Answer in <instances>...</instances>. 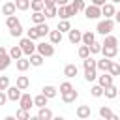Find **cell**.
<instances>
[{"label": "cell", "mask_w": 120, "mask_h": 120, "mask_svg": "<svg viewBox=\"0 0 120 120\" xmlns=\"http://www.w3.org/2000/svg\"><path fill=\"white\" fill-rule=\"evenodd\" d=\"M82 66H84V69L96 68V66H98V60H94L92 56H88V58H84V60H82Z\"/></svg>", "instance_id": "39"}, {"label": "cell", "mask_w": 120, "mask_h": 120, "mask_svg": "<svg viewBox=\"0 0 120 120\" xmlns=\"http://www.w3.org/2000/svg\"><path fill=\"white\" fill-rule=\"evenodd\" d=\"M111 64H112V60H111V58H107V56H103L101 60H98V66H96V68H98V71H101V73H103V71H109Z\"/></svg>", "instance_id": "12"}, {"label": "cell", "mask_w": 120, "mask_h": 120, "mask_svg": "<svg viewBox=\"0 0 120 120\" xmlns=\"http://www.w3.org/2000/svg\"><path fill=\"white\" fill-rule=\"evenodd\" d=\"M24 52H22V49H21V45H13L11 49H9V56L13 58V60H19L21 56H22Z\"/></svg>", "instance_id": "21"}, {"label": "cell", "mask_w": 120, "mask_h": 120, "mask_svg": "<svg viewBox=\"0 0 120 120\" xmlns=\"http://www.w3.org/2000/svg\"><path fill=\"white\" fill-rule=\"evenodd\" d=\"M15 66H17V69H19V71H26L32 64H30V60H26V58H22V56H21L19 60H15Z\"/></svg>", "instance_id": "19"}, {"label": "cell", "mask_w": 120, "mask_h": 120, "mask_svg": "<svg viewBox=\"0 0 120 120\" xmlns=\"http://www.w3.org/2000/svg\"><path fill=\"white\" fill-rule=\"evenodd\" d=\"M103 45H105V47H116V45H118V39H116L114 36H109V34H107V38L103 39Z\"/></svg>", "instance_id": "36"}, {"label": "cell", "mask_w": 120, "mask_h": 120, "mask_svg": "<svg viewBox=\"0 0 120 120\" xmlns=\"http://www.w3.org/2000/svg\"><path fill=\"white\" fill-rule=\"evenodd\" d=\"M99 116L101 118H111V120H118V114H114L109 107H101L99 109Z\"/></svg>", "instance_id": "17"}, {"label": "cell", "mask_w": 120, "mask_h": 120, "mask_svg": "<svg viewBox=\"0 0 120 120\" xmlns=\"http://www.w3.org/2000/svg\"><path fill=\"white\" fill-rule=\"evenodd\" d=\"M49 39H51L52 45L60 43V41H62V32H60L58 28H56V30H51V32H49Z\"/></svg>", "instance_id": "18"}, {"label": "cell", "mask_w": 120, "mask_h": 120, "mask_svg": "<svg viewBox=\"0 0 120 120\" xmlns=\"http://www.w3.org/2000/svg\"><path fill=\"white\" fill-rule=\"evenodd\" d=\"M114 21L120 24V11H116V13H114Z\"/></svg>", "instance_id": "54"}, {"label": "cell", "mask_w": 120, "mask_h": 120, "mask_svg": "<svg viewBox=\"0 0 120 120\" xmlns=\"http://www.w3.org/2000/svg\"><path fill=\"white\" fill-rule=\"evenodd\" d=\"M19 105H21L22 109L30 111V107H34V98H32L30 94H22V96H21V99H19Z\"/></svg>", "instance_id": "7"}, {"label": "cell", "mask_w": 120, "mask_h": 120, "mask_svg": "<svg viewBox=\"0 0 120 120\" xmlns=\"http://www.w3.org/2000/svg\"><path fill=\"white\" fill-rule=\"evenodd\" d=\"M30 8H32V11H43L45 2L43 0H30Z\"/></svg>", "instance_id": "30"}, {"label": "cell", "mask_w": 120, "mask_h": 120, "mask_svg": "<svg viewBox=\"0 0 120 120\" xmlns=\"http://www.w3.org/2000/svg\"><path fill=\"white\" fill-rule=\"evenodd\" d=\"M118 94H120V88H118Z\"/></svg>", "instance_id": "56"}, {"label": "cell", "mask_w": 120, "mask_h": 120, "mask_svg": "<svg viewBox=\"0 0 120 120\" xmlns=\"http://www.w3.org/2000/svg\"><path fill=\"white\" fill-rule=\"evenodd\" d=\"M109 73L112 75V77H116V75H120V64H111V68H109Z\"/></svg>", "instance_id": "44"}, {"label": "cell", "mask_w": 120, "mask_h": 120, "mask_svg": "<svg viewBox=\"0 0 120 120\" xmlns=\"http://www.w3.org/2000/svg\"><path fill=\"white\" fill-rule=\"evenodd\" d=\"M6 94H8V99H11V101H19L21 96H22V94H21V88H19L17 84H15V86H8V92H6Z\"/></svg>", "instance_id": "6"}, {"label": "cell", "mask_w": 120, "mask_h": 120, "mask_svg": "<svg viewBox=\"0 0 120 120\" xmlns=\"http://www.w3.org/2000/svg\"><path fill=\"white\" fill-rule=\"evenodd\" d=\"M84 17L86 19H99L101 17V8L99 6H94V4L86 6L84 8Z\"/></svg>", "instance_id": "3"}, {"label": "cell", "mask_w": 120, "mask_h": 120, "mask_svg": "<svg viewBox=\"0 0 120 120\" xmlns=\"http://www.w3.org/2000/svg\"><path fill=\"white\" fill-rule=\"evenodd\" d=\"M77 98H79V92H77L75 88H71V90H68V92L62 94V101H64V103H73Z\"/></svg>", "instance_id": "8"}, {"label": "cell", "mask_w": 120, "mask_h": 120, "mask_svg": "<svg viewBox=\"0 0 120 120\" xmlns=\"http://www.w3.org/2000/svg\"><path fill=\"white\" fill-rule=\"evenodd\" d=\"M38 118H41V120H51V118H52V111L47 109V107H39Z\"/></svg>", "instance_id": "22"}, {"label": "cell", "mask_w": 120, "mask_h": 120, "mask_svg": "<svg viewBox=\"0 0 120 120\" xmlns=\"http://www.w3.org/2000/svg\"><path fill=\"white\" fill-rule=\"evenodd\" d=\"M79 73V68L75 66V64H68L66 68H64V75L68 77V79H71V77H75Z\"/></svg>", "instance_id": "15"}, {"label": "cell", "mask_w": 120, "mask_h": 120, "mask_svg": "<svg viewBox=\"0 0 120 120\" xmlns=\"http://www.w3.org/2000/svg\"><path fill=\"white\" fill-rule=\"evenodd\" d=\"M9 34H11L13 38H19V36L22 34V26L19 24V26H15V28H11V30H9Z\"/></svg>", "instance_id": "47"}, {"label": "cell", "mask_w": 120, "mask_h": 120, "mask_svg": "<svg viewBox=\"0 0 120 120\" xmlns=\"http://www.w3.org/2000/svg\"><path fill=\"white\" fill-rule=\"evenodd\" d=\"M43 13H45V17H56V13H58V6H47L45 9H43Z\"/></svg>", "instance_id": "32"}, {"label": "cell", "mask_w": 120, "mask_h": 120, "mask_svg": "<svg viewBox=\"0 0 120 120\" xmlns=\"http://www.w3.org/2000/svg\"><path fill=\"white\" fill-rule=\"evenodd\" d=\"M45 2V8L47 6H56V0H43Z\"/></svg>", "instance_id": "51"}, {"label": "cell", "mask_w": 120, "mask_h": 120, "mask_svg": "<svg viewBox=\"0 0 120 120\" xmlns=\"http://www.w3.org/2000/svg\"><path fill=\"white\" fill-rule=\"evenodd\" d=\"M47 99H49V98L41 92L39 96H36V98H34V105H36V107H45V105H47Z\"/></svg>", "instance_id": "29"}, {"label": "cell", "mask_w": 120, "mask_h": 120, "mask_svg": "<svg viewBox=\"0 0 120 120\" xmlns=\"http://www.w3.org/2000/svg\"><path fill=\"white\" fill-rule=\"evenodd\" d=\"M69 41H71L73 45L81 43V41H82V32L77 30V28H71V30H69Z\"/></svg>", "instance_id": "11"}, {"label": "cell", "mask_w": 120, "mask_h": 120, "mask_svg": "<svg viewBox=\"0 0 120 120\" xmlns=\"http://www.w3.org/2000/svg\"><path fill=\"white\" fill-rule=\"evenodd\" d=\"M4 54H8V51H6V47L0 45V56H4Z\"/></svg>", "instance_id": "53"}, {"label": "cell", "mask_w": 120, "mask_h": 120, "mask_svg": "<svg viewBox=\"0 0 120 120\" xmlns=\"http://www.w3.org/2000/svg\"><path fill=\"white\" fill-rule=\"evenodd\" d=\"M28 38H30V39H34V41H36V39H39V34H38V28H36V26H32V28L28 30Z\"/></svg>", "instance_id": "45"}, {"label": "cell", "mask_w": 120, "mask_h": 120, "mask_svg": "<svg viewBox=\"0 0 120 120\" xmlns=\"http://www.w3.org/2000/svg\"><path fill=\"white\" fill-rule=\"evenodd\" d=\"M90 114H92V111H90V107H88V105H81V107H77V116H79L81 120L90 118Z\"/></svg>", "instance_id": "14"}, {"label": "cell", "mask_w": 120, "mask_h": 120, "mask_svg": "<svg viewBox=\"0 0 120 120\" xmlns=\"http://www.w3.org/2000/svg\"><path fill=\"white\" fill-rule=\"evenodd\" d=\"M77 11L73 9V6L71 4H66V6H58V13L56 15H60V19H69V17H73Z\"/></svg>", "instance_id": "5"}, {"label": "cell", "mask_w": 120, "mask_h": 120, "mask_svg": "<svg viewBox=\"0 0 120 120\" xmlns=\"http://www.w3.org/2000/svg\"><path fill=\"white\" fill-rule=\"evenodd\" d=\"M112 28H114V21L112 19H105V21H99L98 22V34H101V36H107V34H111L112 32Z\"/></svg>", "instance_id": "1"}, {"label": "cell", "mask_w": 120, "mask_h": 120, "mask_svg": "<svg viewBox=\"0 0 120 120\" xmlns=\"http://www.w3.org/2000/svg\"><path fill=\"white\" fill-rule=\"evenodd\" d=\"M15 84H17L21 90H26V88L30 86V79H28L26 75H19V77H17V81H15Z\"/></svg>", "instance_id": "16"}, {"label": "cell", "mask_w": 120, "mask_h": 120, "mask_svg": "<svg viewBox=\"0 0 120 120\" xmlns=\"http://www.w3.org/2000/svg\"><path fill=\"white\" fill-rule=\"evenodd\" d=\"M92 4H94V6H99V8H101V6L105 4V0H92Z\"/></svg>", "instance_id": "50"}, {"label": "cell", "mask_w": 120, "mask_h": 120, "mask_svg": "<svg viewBox=\"0 0 120 120\" xmlns=\"http://www.w3.org/2000/svg\"><path fill=\"white\" fill-rule=\"evenodd\" d=\"M11 56H9V52L8 54H4V56H0V71H4V69H8L9 68V64H11Z\"/></svg>", "instance_id": "23"}, {"label": "cell", "mask_w": 120, "mask_h": 120, "mask_svg": "<svg viewBox=\"0 0 120 120\" xmlns=\"http://www.w3.org/2000/svg\"><path fill=\"white\" fill-rule=\"evenodd\" d=\"M71 6H73V9H75L77 13H79V11H84V8H86V6H84V0H73Z\"/></svg>", "instance_id": "41"}, {"label": "cell", "mask_w": 120, "mask_h": 120, "mask_svg": "<svg viewBox=\"0 0 120 120\" xmlns=\"http://www.w3.org/2000/svg\"><path fill=\"white\" fill-rule=\"evenodd\" d=\"M15 9H17V6H15V0H13V2H6V4L2 6V13H4L6 17H9V15H15Z\"/></svg>", "instance_id": "13"}, {"label": "cell", "mask_w": 120, "mask_h": 120, "mask_svg": "<svg viewBox=\"0 0 120 120\" xmlns=\"http://www.w3.org/2000/svg\"><path fill=\"white\" fill-rule=\"evenodd\" d=\"M15 6H17V9L24 11V9L30 8V0H15Z\"/></svg>", "instance_id": "42"}, {"label": "cell", "mask_w": 120, "mask_h": 120, "mask_svg": "<svg viewBox=\"0 0 120 120\" xmlns=\"http://www.w3.org/2000/svg\"><path fill=\"white\" fill-rule=\"evenodd\" d=\"M98 81H99V84H101L103 88H107V86H111V84H112V75H111L109 71H103V73L98 77Z\"/></svg>", "instance_id": "9"}, {"label": "cell", "mask_w": 120, "mask_h": 120, "mask_svg": "<svg viewBox=\"0 0 120 120\" xmlns=\"http://www.w3.org/2000/svg\"><path fill=\"white\" fill-rule=\"evenodd\" d=\"M71 88H73V86H71V82H68V81H66V82H62V84H60V94H64V92H68V90H71Z\"/></svg>", "instance_id": "48"}, {"label": "cell", "mask_w": 120, "mask_h": 120, "mask_svg": "<svg viewBox=\"0 0 120 120\" xmlns=\"http://www.w3.org/2000/svg\"><path fill=\"white\" fill-rule=\"evenodd\" d=\"M43 94H45V96H47V98L51 99V98H54V96L58 94V90H56L54 86H51V84H47V86H43Z\"/></svg>", "instance_id": "35"}, {"label": "cell", "mask_w": 120, "mask_h": 120, "mask_svg": "<svg viewBox=\"0 0 120 120\" xmlns=\"http://www.w3.org/2000/svg\"><path fill=\"white\" fill-rule=\"evenodd\" d=\"M101 52H103V56H107V58H114L116 54H118V49L116 47H101Z\"/></svg>", "instance_id": "20"}, {"label": "cell", "mask_w": 120, "mask_h": 120, "mask_svg": "<svg viewBox=\"0 0 120 120\" xmlns=\"http://www.w3.org/2000/svg\"><path fill=\"white\" fill-rule=\"evenodd\" d=\"M8 86H9V79L6 75H2L0 77V90H8Z\"/></svg>", "instance_id": "46"}, {"label": "cell", "mask_w": 120, "mask_h": 120, "mask_svg": "<svg viewBox=\"0 0 120 120\" xmlns=\"http://www.w3.org/2000/svg\"><path fill=\"white\" fill-rule=\"evenodd\" d=\"M96 77H98V68H90V69H84V79L86 81H96Z\"/></svg>", "instance_id": "27"}, {"label": "cell", "mask_w": 120, "mask_h": 120, "mask_svg": "<svg viewBox=\"0 0 120 120\" xmlns=\"http://www.w3.org/2000/svg\"><path fill=\"white\" fill-rule=\"evenodd\" d=\"M90 47V54H98V52H101V47H103V43H99V41H94L92 45H88Z\"/></svg>", "instance_id": "40"}, {"label": "cell", "mask_w": 120, "mask_h": 120, "mask_svg": "<svg viewBox=\"0 0 120 120\" xmlns=\"http://www.w3.org/2000/svg\"><path fill=\"white\" fill-rule=\"evenodd\" d=\"M21 22H19V19L15 17V15H9V17H6V26L11 30V28H15V26H19Z\"/></svg>", "instance_id": "31"}, {"label": "cell", "mask_w": 120, "mask_h": 120, "mask_svg": "<svg viewBox=\"0 0 120 120\" xmlns=\"http://www.w3.org/2000/svg\"><path fill=\"white\" fill-rule=\"evenodd\" d=\"M118 64H120V62H118Z\"/></svg>", "instance_id": "57"}, {"label": "cell", "mask_w": 120, "mask_h": 120, "mask_svg": "<svg viewBox=\"0 0 120 120\" xmlns=\"http://www.w3.org/2000/svg\"><path fill=\"white\" fill-rule=\"evenodd\" d=\"M118 96V88L114 86V84H111V86H107L105 88V98H109V99H114Z\"/></svg>", "instance_id": "28"}, {"label": "cell", "mask_w": 120, "mask_h": 120, "mask_svg": "<svg viewBox=\"0 0 120 120\" xmlns=\"http://www.w3.org/2000/svg\"><path fill=\"white\" fill-rule=\"evenodd\" d=\"M94 41H96V34H94V32L88 30V32L82 34V43H84V45H92Z\"/></svg>", "instance_id": "25"}, {"label": "cell", "mask_w": 120, "mask_h": 120, "mask_svg": "<svg viewBox=\"0 0 120 120\" xmlns=\"http://www.w3.org/2000/svg\"><path fill=\"white\" fill-rule=\"evenodd\" d=\"M6 101H8V94H4V92L0 90V105H4Z\"/></svg>", "instance_id": "49"}, {"label": "cell", "mask_w": 120, "mask_h": 120, "mask_svg": "<svg viewBox=\"0 0 120 120\" xmlns=\"http://www.w3.org/2000/svg\"><path fill=\"white\" fill-rule=\"evenodd\" d=\"M36 51H38L39 54H43V56H52V54H54V47H52V43H45V41L38 43V45H36Z\"/></svg>", "instance_id": "4"}, {"label": "cell", "mask_w": 120, "mask_h": 120, "mask_svg": "<svg viewBox=\"0 0 120 120\" xmlns=\"http://www.w3.org/2000/svg\"><path fill=\"white\" fill-rule=\"evenodd\" d=\"M15 116H17L19 120H28V118H30V114H28V111H26V109H22V107H21V109L17 111V114H15Z\"/></svg>", "instance_id": "43"}, {"label": "cell", "mask_w": 120, "mask_h": 120, "mask_svg": "<svg viewBox=\"0 0 120 120\" xmlns=\"http://www.w3.org/2000/svg\"><path fill=\"white\" fill-rule=\"evenodd\" d=\"M69 0H56V6H66Z\"/></svg>", "instance_id": "52"}, {"label": "cell", "mask_w": 120, "mask_h": 120, "mask_svg": "<svg viewBox=\"0 0 120 120\" xmlns=\"http://www.w3.org/2000/svg\"><path fill=\"white\" fill-rule=\"evenodd\" d=\"M36 28H38V34H39V38H43V36H47V34L51 32V28H49L45 22H39V24H36Z\"/></svg>", "instance_id": "33"}, {"label": "cell", "mask_w": 120, "mask_h": 120, "mask_svg": "<svg viewBox=\"0 0 120 120\" xmlns=\"http://www.w3.org/2000/svg\"><path fill=\"white\" fill-rule=\"evenodd\" d=\"M58 30H60V32H69V30H71L69 21H68V19H62V21L58 22Z\"/></svg>", "instance_id": "37"}, {"label": "cell", "mask_w": 120, "mask_h": 120, "mask_svg": "<svg viewBox=\"0 0 120 120\" xmlns=\"http://www.w3.org/2000/svg\"><path fill=\"white\" fill-rule=\"evenodd\" d=\"M30 17H32V22H34V24L45 22V13H43V11H34V13L30 15Z\"/></svg>", "instance_id": "24"}, {"label": "cell", "mask_w": 120, "mask_h": 120, "mask_svg": "<svg viewBox=\"0 0 120 120\" xmlns=\"http://www.w3.org/2000/svg\"><path fill=\"white\" fill-rule=\"evenodd\" d=\"M79 56H81L82 60H84V58H88V56H90V47L82 43V45L79 47Z\"/></svg>", "instance_id": "38"}, {"label": "cell", "mask_w": 120, "mask_h": 120, "mask_svg": "<svg viewBox=\"0 0 120 120\" xmlns=\"http://www.w3.org/2000/svg\"><path fill=\"white\" fill-rule=\"evenodd\" d=\"M19 45H21V49H22V52H24L26 56L34 54V51H36V43H34V39H30L28 36L22 38V39L19 41Z\"/></svg>", "instance_id": "2"}, {"label": "cell", "mask_w": 120, "mask_h": 120, "mask_svg": "<svg viewBox=\"0 0 120 120\" xmlns=\"http://www.w3.org/2000/svg\"><path fill=\"white\" fill-rule=\"evenodd\" d=\"M111 2H114V4H120V0H111Z\"/></svg>", "instance_id": "55"}, {"label": "cell", "mask_w": 120, "mask_h": 120, "mask_svg": "<svg viewBox=\"0 0 120 120\" xmlns=\"http://www.w3.org/2000/svg\"><path fill=\"white\" fill-rule=\"evenodd\" d=\"M43 58H45L43 54H39V52L36 54V52H34V54H30V64L38 68V66H41V64H43Z\"/></svg>", "instance_id": "26"}, {"label": "cell", "mask_w": 120, "mask_h": 120, "mask_svg": "<svg viewBox=\"0 0 120 120\" xmlns=\"http://www.w3.org/2000/svg\"><path fill=\"white\" fill-rule=\"evenodd\" d=\"M114 13H116V9H114V6H112V4H103V6H101V15H103L105 19L114 17Z\"/></svg>", "instance_id": "10"}, {"label": "cell", "mask_w": 120, "mask_h": 120, "mask_svg": "<svg viewBox=\"0 0 120 120\" xmlns=\"http://www.w3.org/2000/svg\"><path fill=\"white\" fill-rule=\"evenodd\" d=\"M90 92H92V96H94V98H101V96L105 94V88H103L101 84H96V86H92V88H90Z\"/></svg>", "instance_id": "34"}]
</instances>
